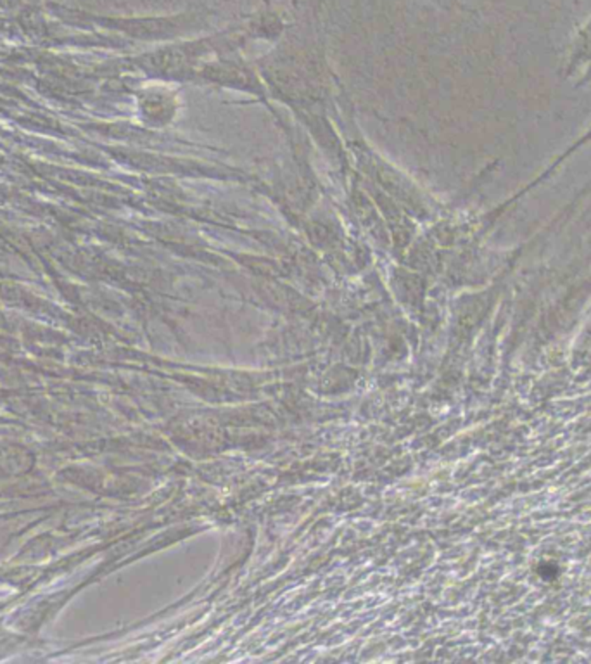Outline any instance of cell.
Masks as SVG:
<instances>
[{
	"label": "cell",
	"instance_id": "6da1fadb",
	"mask_svg": "<svg viewBox=\"0 0 591 664\" xmlns=\"http://www.w3.org/2000/svg\"><path fill=\"white\" fill-rule=\"evenodd\" d=\"M591 63V20L579 30L578 38L574 40V49L571 52L569 61V73L583 71L586 64Z\"/></svg>",
	"mask_w": 591,
	"mask_h": 664
}]
</instances>
